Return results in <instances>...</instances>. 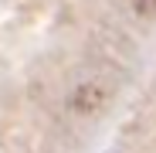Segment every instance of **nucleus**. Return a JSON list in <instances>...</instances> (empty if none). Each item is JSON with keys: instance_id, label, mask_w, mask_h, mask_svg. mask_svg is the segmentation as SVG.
Instances as JSON below:
<instances>
[{"instance_id": "obj_1", "label": "nucleus", "mask_w": 156, "mask_h": 153, "mask_svg": "<svg viewBox=\"0 0 156 153\" xmlns=\"http://www.w3.org/2000/svg\"><path fill=\"white\" fill-rule=\"evenodd\" d=\"M129 7H133L136 14H153L156 10V0H126Z\"/></svg>"}]
</instances>
